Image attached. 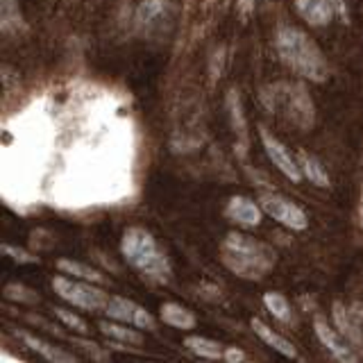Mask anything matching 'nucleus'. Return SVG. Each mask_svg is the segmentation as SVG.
Listing matches in <instances>:
<instances>
[{
	"instance_id": "a878e982",
	"label": "nucleus",
	"mask_w": 363,
	"mask_h": 363,
	"mask_svg": "<svg viewBox=\"0 0 363 363\" xmlns=\"http://www.w3.org/2000/svg\"><path fill=\"white\" fill-rule=\"evenodd\" d=\"M225 361H245V354L238 347H225V354H223Z\"/></svg>"
},
{
	"instance_id": "f03ea898",
	"label": "nucleus",
	"mask_w": 363,
	"mask_h": 363,
	"mask_svg": "<svg viewBox=\"0 0 363 363\" xmlns=\"http://www.w3.org/2000/svg\"><path fill=\"white\" fill-rule=\"evenodd\" d=\"M277 52L281 62L295 73L323 82L327 77V60L315 41L300 28H281L277 32Z\"/></svg>"
},
{
	"instance_id": "f3484780",
	"label": "nucleus",
	"mask_w": 363,
	"mask_h": 363,
	"mask_svg": "<svg viewBox=\"0 0 363 363\" xmlns=\"http://www.w3.org/2000/svg\"><path fill=\"white\" fill-rule=\"evenodd\" d=\"M57 268H60L64 275H71V277H77V279H86V281H94V284L105 281V277H102L100 270L91 268L89 264H82V261L60 259V261H57Z\"/></svg>"
},
{
	"instance_id": "393cba45",
	"label": "nucleus",
	"mask_w": 363,
	"mask_h": 363,
	"mask_svg": "<svg viewBox=\"0 0 363 363\" xmlns=\"http://www.w3.org/2000/svg\"><path fill=\"white\" fill-rule=\"evenodd\" d=\"M3 255H7L9 259L18 261V264H37V257H32L30 252H26V250L14 247V245H9V243H3Z\"/></svg>"
},
{
	"instance_id": "423d86ee",
	"label": "nucleus",
	"mask_w": 363,
	"mask_h": 363,
	"mask_svg": "<svg viewBox=\"0 0 363 363\" xmlns=\"http://www.w3.org/2000/svg\"><path fill=\"white\" fill-rule=\"evenodd\" d=\"M279 100L286 116L302 130H309L313 125V102L306 96V91L302 86H284V94H279Z\"/></svg>"
},
{
	"instance_id": "6ab92c4d",
	"label": "nucleus",
	"mask_w": 363,
	"mask_h": 363,
	"mask_svg": "<svg viewBox=\"0 0 363 363\" xmlns=\"http://www.w3.org/2000/svg\"><path fill=\"white\" fill-rule=\"evenodd\" d=\"M23 340H26V345L32 347L34 352H39V354L43 359H48V361H75L73 354H66V352H62L60 347H55L50 343H45V340L37 338V336H32V334H26V332H21L18 334Z\"/></svg>"
},
{
	"instance_id": "a211bd4d",
	"label": "nucleus",
	"mask_w": 363,
	"mask_h": 363,
	"mask_svg": "<svg viewBox=\"0 0 363 363\" xmlns=\"http://www.w3.org/2000/svg\"><path fill=\"white\" fill-rule=\"evenodd\" d=\"M132 325H125V323H100V332L113 338V340H121L125 345H141L143 343V336L136 332V329H130Z\"/></svg>"
},
{
	"instance_id": "39448f33",
	"label": "nucleus",
	"mask_w": 363,
	"mask_h": 363,
	"mask_svg": "<svg viewBox=\"0 0 363 363\" xmlns=\"http://www.w3.org/2000/svg\"><path fill=\"white\" fill-rule=\"evenodd\" d=\"M259 202H261V209H264L272 220L289 227V230L302 232V230H306V225H309L306 213L289 198L277 196V193H266V196H261Z\"/></svg>"
},
{
	"instance_id": "9b49d317",
	"label": "nucleus",
	"mask_w": 363,
	"mask_h": 363,
	"mask_svg": "<svg viewBox=\"0 0 363 363\" xmlns=\"http://www.w3.org/2000/svg\"><path fill=\"white\" fill-rule=\"evenodd\" d=\"M261 211L264 209L245 196H234L230 202H227V209H225V213L230 216L234 223L243 225V227H257L261 223Z\"/></svg>"
},
{
	"instance_id": "7ed1b4c3",
	"label": "nucleus",
	"mask_w": 363,
	"mask_h": 363,
	"mask_svg": "<svg viewBox=\"0 0 363 363\" xmlns=\"http://www.w3.org/2000/svg\"><path fill=\"white\" fill-rule=\"evenodd\" d=\"M121 252L125 261L143 272L145 277H150L155 281H168L170 279V261L164 255V250L157 245L155 236L143 230V227H130L123 234L121 241Z\"/></svg>"
},
{
	"instance_id": "6e6552de",
	"label": "nucleus",
	"mask_w": 363,
	"mask_h": 363,
	"mask_svg": "<svg viewBox=\"0 0 363 363\" xmlns=\"http://www.w3.org/2000/svg\"><path fill=\"white\" fill-rule=\"evenodd\" d=\"M105 313L109 318H113V320L125 323V325H132V327H139V329H155V318L147 313L141 304L118 298V295L109 298V302L105 306Z\"/></svg>"
},
{
	"instance_id": "412c9836",
	"label": "nucleus",
	"mask_w": 363,
	"mask_h": 363,
	"mask_svg": "<svg viewBox=\"0 0 363 363\" xmlns=\"http://www.w3.org/2000/svg\"><path fill=\"white\" fill-rule=\"evenodd\" d=\"M264 304L268 306V311L277 318V320H291V306L289 300L284 298L281 293H266L264 295Z\"/></svg>"
},
{
	"instance_id": "aec40b11",
	"label": "nucleus",
	"mask_w": 363,
	"mask_h": 363,
	"mask_svg": "<svg viewBox=\"0 0 363 363\" xmlns=\"http://www.w3.org/2000/svg\"><path fill=\"white\" fill-rule=\"evenodd\" d=\"M184 345L193 352V354L204 357V359H223V354H225L220 343H216V340L204 338V336H189L184 340Z\"/></svg>"
},
{
	"instance_id": "4468645a",
	"label": "nucleus",
	"mask_w": 363,
	"mask_h": 363,
	"mask_svg": "<svg viewBox=\"0 0 363 363\" xmlns=\"http://www.w3.org/2000/svg\"><path fill=\"white\" fill-rule=\"evenodd\" d=\"M298 164H300V170H302V177H306L311 182L313 186H329V175L325 166L320 164V159H315L313 155L309 152H300L298 155Z\"/></svg>"
},
{
	"instance_id": "f8f14e48",
	"label": "nucleus",
	"mask_w": 363,
	"mask_h": 363,
	"mask_svg": "<svg viewBox=\"0 0 363 363\" xmlns=\"http://www.w3.org/2000/svg\"><path fill=\"white\" fill-rule=\"evenodd\" d=\"M336 3L338 0H298V11L311 26H327L336 11Z\"/></svg>"
},
{
	"instance_id": "9d476101",
	"label": "nucleus",
	"mask_w": 363,
	"mask_h": 363,
	"mask_svg": "<svg viewBox=\"0 0 363 363\" xmlns=\"http://www.w3.org/2000/svg\"><path fill=\"white\" fill-rule=\"evenodd\" d=\"M313 329H315L318 340H320V343L325 345V350L334 359H338V361H357V354H352L350 347L343 343V338L338 336L340 332H336V329L329 327L323 320V318H315V320H313Z\"/></svg>"
},
{
	"instance_id": "f257e3e1",
	"label": "nucleus",
	"mask_w": 363,
	"mask_h": 363,
	"mask_svg": "<svg viewBox=\"0 0 363 363\" xmlns=\"http://www.w3.org/2000/svg\"><path fill=\"white\" fill-rule=\"evenodd\" d=\"M220 259L227 270H232L241 279L252 281L264 279L275 266L272 247L247 234H227L220 245Z\"/></svg>"
},
{
	"instance_id": "ddd939ff",
	"label": "nucleus",
	"mask_w": 363,
	"mask_h": 363,
	"mask_svg": "<svg viewBox=\"0 0 363 363\" xmlns=\"http://www.w3.org/2000/svg\"><path fill=\"white\" fill-rule=\"evenodd\" d=\"M252 332L264 340L266 345H270L275 352H279V354H284V357H289V359H298V350L293 347V343L291 340H286L284 336H279L277 332H272L270 327H266L264 323L259 320V318H252Z\"/></svg>"
},
{
	"instance_id": "4be33fe9",
	"label": "nucleus",
	"mask_w": 363,
	"mask_h": 363,
	"mask_svg": "<svg viewBox=\"0 0 363 363\" xmlns=\"http://www.w3.org/2000/svg\"><path fill=\"white\" fill-rule=\"evenodd\" d=\"M52 311H55V315L60 318V320H62L68 329H73V332H77V334H86V332H89L86 323H84L77 313L66 311V309H62V306H57V309H52Z\"/></svg>"
},
{
	"instance_id": "0eeeda50",
	"label": "nucleus",
	"mask_w": 363,
	"mask_h": 363,
	"mask_svg": "<svg viewBox=\"0 0 363 363\" xmlns=\"http://www.w3.org/2000/svg\"><path fill=\"white\" fill-rule=\"evenodd\" d=\"M259 136H261V143L266 147V155L270 157V162L277 166L279 173L286 175L291 182H300L302 170H300V164L295 162L293 155L289 152V147L284 145L277 136H272L266 128H259Z\"/></svg>"
},
{
	"instance_id": "5701e85b",
	"label": "nucleus",
	"mask_w": 363,
	"mask_h": 363,
	"mask_svg": "<svg viewBox=\"0 0 363 363\" xmlns=\"http://www.w3.org/2000/svg\"><path fill=\"white\" fill-rule=\"evenodd\" d=\"M5 295L9 300H18V302H37V293L21 286V284H9V286H5Z\"/></svg>"
},
{
	"instance_id": "b1692460",
	"label": "nucleus",
	"mask_w": 363,
	"mask_h": 363,
	"mask_svg": "<svg viewBox=\"0 0 363 363\" xmlns=\"http://www.w3.org/2000/svg\"><path fill=\"white\" fill-rule=\"evenodd\" d=\"M230 109H232V123H234V128L236 132L245 136V123H243V113H241V102H238V96H236V91H232L230 94Z\"/></svg>"
},
{
	"instance_id": "1a4fd4ad",
	"label": "nucleus",
	"mask_w": 363,
	"mask_h": 363,
	"mask_svg": "<svg viewBox=\"0 0 363 363\" xmlns=\"http://www.w3.org/2000/svg\"><path fill=\"white\" fill-rule=\"evenodd\" d=\"M334 313V323L336 329L343 334L352 345H363V306L359 304H343V302H334L332 306Z\"/></svg>"
},
{
	"instance_id": "dca6fc26",
	"label": "nucleus",
	"mask_w": 363,
	"mask_h": 363,
	"mask_svg": "<svg viewBox=\"0 0 363 363\" xmlns=\"http://www.w3.org/2000/svg\"><path fill=\"white\" fill-rule=\"evenodd\" d=\"M168 11H170V0H141L136 18L141 21V26L150 28L162 18H166Z\"/></svg>"
},
{
	"instance_id": "20e7f679",
	"label": "nucleus",
	"mask_w": 363,
	"mask_h": 363,
	"mask_svg": "<svg viewBox=\"0 0 363 363\" xmlns=\"http://www.w3.org/2000/svg\"><path fill=\"white\" fill-rule=\"evenodd\" d=\"M52 289L62 300L84 311H105V306L109 302V295L102 289L94 286V281H86V279L75 281L71 277L57 275L52 279Z\"/></svg>"
},
{
	"instance_id": "2eb2a0df",
	"label": "nucleus",
	"mask_w": 363,
	"mask_h": 363,
	"mask_svg": "<svg viewBox=\"0 0 363 363\" xmlns=\"http://www.w3.org/2000/svg\"><path fill=\"white\" fill-rule=\"evenodd\" d=\"M162 320L175 329H193L196 327V315H193L186 306L175 304V302H166L162 306Z\"/></svg>"
}]
</instances>
